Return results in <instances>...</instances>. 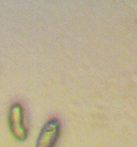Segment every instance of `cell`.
Wrapping results in <instances>:
<instances>
[{
  "label": "cell",
  "instance_id": "2",
  "mask_svg": "<svg viewBox=\"0 0 137 147\" xmlns=\"http://www.w3.org/2000/svg\"><path fill=\"white\" fill-rule=\"evenodd\" d=\"M61 132L60 121L56 117L49 119L42 127L35 147H55Z\"/></svg>",
  "mask_w": 137,
  "mask_h": 147
},
{
  "label": "cell",
  "instance_id": "1",
  "mask_svg": "<svg viewBox=\"0 0 137 147\" xmlns=\"http://www.w3.org/2000/svg\"><path fill=\"white\" fill-rule=\"evenodd\" d=\"M8 124L11 134L18 142H25L28 138V129L25 123L24 108L20 103H13L8 113Z\"/></svg>",
  "mask_w": 137,
  "mask_h": 147
}]
</instances>
